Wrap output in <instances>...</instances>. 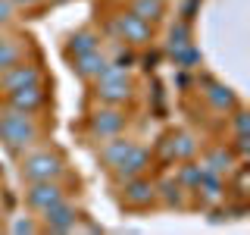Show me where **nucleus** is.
Returning a JSON list of instances; mask_svg holds the SVG:
<instances>
[{
    "label": "nucleus",
    "instance_id": "obj_1",
    "mask_svg": "<svg viewBox=\"0 0 250 235\" xmlns=\"http://www.w3.org/2000/svg\"><path fill=\"white\" fill-rule=\"evenodd\" d=\"M41 135H44V129H41V122H38V116L13 110L0 100V144L10 154L19 157L22 151L35 147L38 141H41Z\"/></svg>",
    "mask_w": 250,
    "mask_h": 235
},
{
    "label": "nucleus",
    "instance_id": "obj_2",
    "mask_svg": "<svg viewBox=\"0 0 250 235\" xmlns=\"http://www.w3.org/2000/svg\"><path fill=\"white\" fill-rule=\"evenodd\" d=\"M69 160L60 147H35L22 151L19 157V179L22 182H44V179H66Z\"/></svg>",
    "mask_w": 250,
    "mask_h": 235
},
{
    "label": "nucleus",
    "instance_id": "obj_3",
    "mask_svg": "<svg viewBox=\"0 0 250 235\" xmlns=\"http://www.w3.org/2000/svg\"><path fill=\"white\" fill-rule=\"evenodd\" d=\"M91 88H94V100H97V104L125 107L131 97H135V78H131L128 66H122V63H109L104 72L91 82Z\"/></svg>",
    "mask_w": 250,
    "mask_h": 235
},
{
    "label": "nucleus",
    "instance_id": "obj_4",
    "mask_svg": "<svg viewBox=\"0 0 250 235\" xmlns=\"http://www.w3.org/2000/svg\"><path fill=\"white\" fill-rule=\"evenodd\" d=\"M88 135L91 138H113V135H122L125 125H128V110L125 107H116V104H100L88 113Z\"/></svg>",
    "mask_w": 250,
    "mask_h": 235
},
{
    "label": "nucleus",
    "instance_id": "obj_5",
    "mask_svg": "<svg viewBox=\"0 0 250 235\" xmlns=\"http://www.w3.org/2000/svg\"><path fill=\"white\" fill-rule=\"evenodd\" d=\"M119 204L125 210H147L156 204V179L144 176H135V179H125L119 182Z\"/></svg>",
    "mask_w": 250,
    "mask_h": 235
},
{
    "label": "nucleus",
    "instance_id": "obj_6",
    "mask_svg": "<svg viewBox=\"0 0 250 235\" xmlns=\"http://www.w3.org/2000/svg\"><path fill=\"white\" fill-rule=\"evenodd\" d=\"M113 35H116V41H122L128 47H147L153 41V25L144 22L141 16H135L131 10H122L113 22Z\"/></svg>",
    "mask_w": 250,
    "mask_h": 235
},
{
    "label": "nucleus",
    "instance_id": "obj_7",
    "mask_svg": "<svg viewBox=\"0 0 250 235\" xmlns=\"http://www.w3.org/2000/svg\"><path fill=\"white\" fill-rule=\"evenodd\" d=\"M69 191L62 185V179H44V182H25V204L35 213H44L47 207L66 201Z\"/></svg>",
    "mask_w": 250,
    "mask_h": 235
},
{
    "label": "nucleus",
    "instance_id": "obj_8",
    "mask_svg": "<svg viewBox=\"0 0 250 235\" xmlns=\"http://www.w3.org/2000/svg\"><path fill=\"white\" fill-rule=\"evenodd\" d=\"M44 82H47V75H44V69L38 66V63L19 60V63H13V66H6L3 72H0V97L10 94V91L28 88V85H44Z\"/></svg>",
    "mask_w": 250,
    "mask_h": 235
},
{
    "label": "nucleus",
    "instance_id": "obj_9",
    "mask_svg": "<svg viewBox=\"0 0 250 235\" xmlns=\"http://www.w3.org/2000/svg\"><path fill=\"white\" fill-rule=\"evenodd\" d=\"M191 194H197V201L203 207H219V204H225V198H229V179L219 176V172L203 169V163H200V179H197Z\"/></svg>",
    "mask_w": 250,
    "mask_h": 235
},
{
    "label": "nucleus",
    "instance_id": "obj_10",
    "mask_svg": "<svg viewBox=\"0 0 250 235\" xmlns=\"http://www.w3.org/2000/svg\"><path fill=\"white\" fill-rule=\"evenodd\" d=\"M3 104L13 107V110H22V113L38 116L47 104H50V94H47V85H28V88L3 94Z\"/></svg>",
    "mask_w": 250,
    "mask_h": 235
},
{
    "label": "nucleus",
    "instance_id": "obj_11",
    "mask_svg": "<svg viewBox=\"0 0 250 235\" xmlns=\"http://www.w3.org/2000/svg\"><path fill=\"white\" fill-rule=\"evenodd\" d=\"M38 216H41V229L44 232H75L78 219H82V213L69 204V198L53 204V207H47L44 213H38Z\"/></svg>",
    "mask_w": 250,
    "mask_h": 235
},
{
    "label": "nucleus",
    "instance_id": "obj_12",
    "mask_svg": "<svg viewBox=\"0 0 250 235\" xmlns=\"http://www.w3.org/2000/svg\"><path fill=\"white\" fill-rule=\"evenodd\" d=\"M200 94H203L207 107L213 110L216 116H229L231 110L241 104V100H238V94H234V91L229 88V85L216 82V78H203V88H200Z\"/></svg>",
    "mask_w": 250,
    "mask_h": 235
},
{
    "label": "nucleus",
    "instance_id": "obj_13",
    "mask_svg": "<svg viewBox=\"0 0 250 235\" xmlns=\"http://www.w3.org/2000/svg\"><path fill=\"white\" fill-rule=\"evenodd\" d=\"M150 163H153V154L147 151V147H141L138 141H135V147H131L128 154H125V160L116 166L109 176L116 179V182H125V179H135V176H144L147 169H150Z\"/></svg>",
    "mask_w": 250,
    "mask_h": 235
},
{
    "label": "nucleus",
    "instance_id": "obj_14",
    "mask_svg": "<svg viewBox=\"0 0 250 235\" xmlns=\"http://www.w3.org/2000/svg\"><path fill=\"white\" fill-rule=\"evenodd\" d=\"M69 63H72V72L82 78V82H88V85H91L94 78L104 72V69H106L113 60L106 57L104 47H97V50H88V53H82V57H72Z\"/></svg>",
    "mask_w": 250,
    "mask_h": 235
},
{
    "label": "nucleus",
    "instance_id": "obj_15",
    "mask_svg": "<svg viewBox=\"0 0 250 235\" xmlns=\"http://www.w3.org/2000/svg\"><path fill=\"white\" fill-rule=\"evenodd\" d=\"M188 188L178 182L175 176H163L156 182V204H163L166 210H185L188 207Z\"/></svg>",
    "mask_w": 250,
    "mask_h": 235
},
{
    "label": "nucleus",
    "instance_id": "obj_16",
    "mask_svg": "<svg viewBox=\"0 0 250 235\" xmlns=\"http://www.w3.org/2000/svg\"><path fill=\"white\" fill-rule=\"evenodd\" d=\"M203 169H209V172H219V176H225L229 179L231 176V169L238 166V151H234L231 144H213L207 154H203Z\"/></svg>",
    "mask_w": 250,
    "mask_h": 235
},
{
    "label": "nucleus",
    "instance_id": "obj_17",
    "mask_svg": "<svg viewBox=\"0 0 250 235\" xmlns=\"http://www.w3.org/2000/svg\"><path fill=\"white\" fill-rule=\"evenodd\" d=\"M131 147H135V141L125 138V135L104 138V141H100V151H97V160L104 163V169H106V172H113V169L125 160V154H128Z\"/></svg>",
    "mask_w": 250,
    "mask_h": 235
},
{
    "label": "nucleus",
    "instance_id": "obj_18",
    "mask_svg": "<svg viewBox=\"0 0 250 235\" xmlns=\"http://www.w3.org/2000/svg\"><path fill=\"white\" fill-rule=\"evenodd\" d=\"M31 50L28 38H16V35H0V72L13 63L25 60V53Z\"/></svg>",
    "mask_w": 250,
    "mask_h": 235
},
{
    "label": "nucleus",
    "instance_id": "obj_19",
    "mask_svg": "<svg viewBox=\"0 0 250 235\" xmlns=\"http://www.w3.org/2000/svg\"><path fill=\"white\" fill-rule=\"evenodd\" d=\"M191 44H194L191 19H188V16H182V19H175V22L169 25V41H166L169 57H172V53H178V50H185V47H191Z\"/></svg>",
    "mask_w": 250,
    "mask_h": 235
},
{
    "label": "nucleus",
    "instance_id": "obj_20",
    "mask_svg": "<svg viewBox=\"0 0 250 235\" xmlns=\"http://www.w3.org/2000/svg\"><path fill=\"white\" fill-rule=\"evenodd\" d=\"M100 47V35L94 28H78L69 35V44H66V57L72 60V57H82V53H88V50H97Z\"/></svg>",
    "mask_w": 250,
    "mask_h": 235
},
{
    "label": "nucleus",
    "instance_id": "obj_21",
    "mask_svg": "<svg viewBox=\"0 0 250 235\" xmlns=\"http://www.w3.org/2000/svg\"><path fill=\"white\" fill-rule=\"evenodd\" d=\"M166 6H169L166 0H131L128 10L135 13V16H141L144 22H150V25H153V22H160L163 16H166Z\"/></svg>",
    "mask_w": 250,
    "mask_h": 235
},
{
    "label": "nucleus",
    "instance_id": "obj_22",
    "mask_svg": "<svg viewBox=\"0 0 250 235\" xmlns=\"http://www.w3.org/2000/svg\"><path fill=\"white\" fill-rule=\"evenodd\" d=\"M197 151H200V141L194 138L191 132H182V129H178L175 132V160L178 163H182V160H194Z\"/></svg>",
    "mask_w": 250,
    "mask_h": 235
},
{
    "label": "nucleus",
    "instance_id": "obj_23",
    "mask_svg": "<svg viewBox=\"0 0 250 235\" xmlns=\"http://www.w3.org/2000/svg\"><path fill=\"white\" fill-rule=\"evenodd\" d=\"M10 232H28V235H35V232H44V229H41V223H38L35 216H25V219H13Z\"/></svg>",
    "mask_w": 250,
    "mask_h": 235
},
{
    "label": "nucleus",
    "instance_id": "obj_24",
    "mask_svg": "<svg viewBox=\"0 0 250 235\" xmlns=\"http://www.w3.org/2000/svg\"><path fill=\"white\" fill-rule=\"evenodd\" d=\"M13 10H16L13 0H0V25H6V22L13 19Z\"/></svg>",
    "mask_w": 250,
    "mask_h": 235
},
{
    "label": "nucleus",
    "instance_id": "obj_25",
    "mask_svg": "<svg viewBox=\"0 0 250 235\" xmlns=\"http://www.w3.org/2000/svg\"><path fill=\"white\" fill-rule=\"evenodd\" d=\"M16 6H35V3H41V0H13Z\"/></svg>",
    "mask_w": 250,
    "mask_h": 235
}]
</instances>
